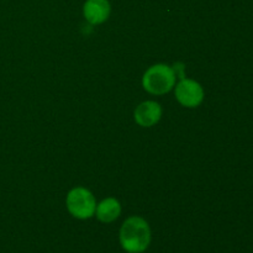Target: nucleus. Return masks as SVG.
I'll use <instances>...</instances> for the list:
<instances>
[{
	"instance_id": "4",
	"label": "nucleus",
	"mask_w": 253,
	"mask_h": 253,
	"mask_svg": "<svg viewBox=\"0 0 253 253\" xmlns=\"http://www.w3.org/2000/svg\"><path fill=\"white\" fill-rule=\"evenodd\" d=\"M175 98L185 108H197L204 100V89L198 82L183 78L175 86Z\"/></svg>"
},
{
	"instance_id": "5",
	"label": "nucleus",
	"mask_w": 253,
	"mask_h": 253,
	"mask_svg": "<svg viewBox=\"0 0 253 253\" xmlns=\"http://www.w3.org/2000/svg\"><path fill=\"white\" fill-rule=\"evenodd\" d=\"M135 120L142 127H151L160 121L162 116V108L156 101H143L136 108Z\"/></svg>"
},
{
	"instance_id": "1",
	"label": "nucleus",
	"mask_w": 253,
	"mask_h": 253,
	"mask_svg": "<svg viewBox=\"0 0 253 253\" xmlns=\"http://www.w3.org/2000/svg\"><path fill=\"white\" fill-rule=\"evenodd\" d=\"M151 244V229L145 219L131 216L120 229V245L127 253H143Z\"/></svg>"
},
{
	"instance_id": "2",
	"label": "nucleus",
	"mask_w": 253,
	"mask_h": 253,
	"mask_svg": "<svg viewBox=\"0 0 253 253\" xmlns=\"http://www.w3.org/2000/svg\"><path fill=\"white\" fill-rule=\"evenodd\" d=\"M175 78L174 68L167 64H155L143 74L142 85L146 91L153 95H163L174 86Z\"/></svg>"
},
{
	"instance_id": "3",
	"label": "nucleus",
	"mask_w": 253,
	"mask_h": 253,
	"mask_svg": "<svg viewBox=\"0 0 253 253\" xmlns=\"http://www.w3.org/2000/svg\"><path fill=\"white\" fill-rule=\"evenodd\" d=\"M67 209L77 219H90L95 215L96 202L94 195L86 188H73L67 195Z\"/></svg>"
},
{
	"instance_id": "7",
	"label": "nucleus",
	"mask_w": 253,
	"mask_h": 253,
	"mask_svg": "<svg viewBox=\"0 0 253 253\" xmlns=\"http://www.w3.org/2000/svg\"><path fill=\"white\" fill-rule=\"evenodd\" d=\"M121 214V205L115 198H106V199L101 200L95 209V215L98 220L101 222H113L120 216Z\"/></svg>"
},
{
	"instance_id": "6",
	"label": "nucleus",
	"mask_w": 253,
	"mask_h": 253,
	"mask_svg": "<svg viewBox=\"0 0 253 253\" xmlns=\"http://www.w3.org/2000/svg\"><path fill=\"white\" fill-rule=\"evenodd\" d=\"M111 7L108 0H86L83 6V14L91 25L103 24L108 20Z\"/></svg>"
}]
</instances>
